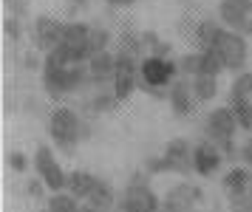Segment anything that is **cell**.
Listing matches in <instances>:
<instances>
[{"label": "cell", "mask_w": 252, "mask_h": 212, "mask_svg": "<svg viewBox=\"0 0 252 212\" xmlns=\"http://www.w3.org/2000/svg\"><path fill=\"white\" fill-rule=\"evenodd\" d=\"M48 136L57 150L74 153L80 142H85V122L77 108H71L65 102H57L48 113Z\"/></svg>", "instance_id": "1"}, {"label": "cell", "mask_w": 252, "mask_h": 212, "mask_svg": "<svg viewBox=\"0 0 252 212\" xmlns=\"http://www.w3.org/2000/svg\"><path fill=\"white\" fill-rule=\"evenodd\" d=\"M43 91L51 102H65L68 96L85 91L88 85H94L91 77H88V65H71V68H54V65H46L43 62Z\"/></svg>", "instance_id": "2"}, {"label": "cell", "mask_w": 252, "mask_h": 212, "mask_svg": "<svg viewBox=\"0 0 252 212\" xmlns=\"http://www.w3.org/2000/svg\"><path fill=\"white\" fill-rule=\"evenodd\" d=\"M179 77L182 74H179L176 57L145 54L139 60V88L150 93V96H156V99H167V91Z\"/></svg>", "instance_id": "3"}, {"label": "cell", "mask_w": 252, "mask_h": 212, "mask_svg": "<svg viewBox=\"0 0 252 212\" xmlns=\"http://www.w3.org/2000/svg\"><path fill=\"white\" fill-rule=\"evenodd\" d=\"M201 130H204V139L216 142V145L224 150V156L238 161V142H235V136H238L241 127H238V119H235V113H232L229 105H216V108H210V111L204 113Z\"/></svg>", "instance_id": "4"}, {"label": "cell", "mask_w": 252, "mask_h": 212, "mask_svg": "<svg viewBox=\"0 0 252 212\" xmlns=\"http://www.w3.org/2000/svg\"><path fill=\"white\" fill-rule=\"evenodd\" d=\"M213 48H218V54L224 57V65H227L229 74L247 71V62H250V37H244V34L221 26Z\"/></svg>", "instance_id": "5"}, {"label": "cell", "mask_w": 252, "mask_h": 212, "mask_svg": "<svg viewBox=\"0 0 252 212\" xmlns=\"http://www.w3.org/2000/svg\"><path fill=\"white\" fill-rule=\"evenodd\" d=\"M148 173H133V179L125 184V190L119 192V204L127 207L130 212H161V198L150 190Z\"/></svg>", "instance_id": "6"}, {"label": "cell", "mask_w": 252, "mask_h": 212, "mask_svg": "<svg viewBox=\"0 0 252 212\" xmlns=\"http://www.w3.org/2000/svg\"><path fill=\"white\" fill-rule=\"evenodd\" d=\"M63 31H65V20H60L54 14H37L34 20L29 23L32 48H37L40 54L54 51V48L63 43Z\"/></svg>", "instance_id": "7"}, {"label": "cell", "mask_w": 252, "mask_h": 212, "mask_svg": "<svg viewBox=\"0 0 252 212\" xmlns=\"http://www.w3.org/2000/svg\"><path fill=\"white\" fill-rule=\"evenodd\" d=\"M32 164H34L37 176L43 179V184L48 187V192H63L68 187V173L63 170V164L57 161L54 150L48 145H37L34 156H32Z\"/></svg>", "instance_id": "8"}, {"label": "cell", "mask_w": 252, "mask_h": 212, "mask_svg": "<svg viewBox=\"0 0 252 212\" xmlns=\"http://www.w3.org/2000/svg\"><path fill=\"white\" fill-rule=\"evenodd\" d=\"M204 204V190L195 181H179L161 198V212H195Z\"/></svg>", "instance_id": "9"}, {"label": "cell", "mask_w": 252, "mask_h": 212, "mask_svg": "<svg viewBox=\"0 0 252 212\" xmlns=\"http://www.w3.org/2000/svg\"><path fill=\"white\" fill-rule=\"evenodd\" d=\"M218 31H221V20H213V17H184L182 20V34L184 40L193 45L195 51H204V48H213Z\"/></svg>", "instance_id": "10"}, {"label": "cell", "mask_w": 252, "mask_h": 212, "mask_svg": "<svg viewBox=\"0 0 252 212\" xmlns=\"http://www.w3.org/2000/svg\"><path fill=\"white\" fill-rule=\"evenodd\" d=\"M218 20L224 29L252 37V0H221L218 3Z\"/></svg>", "instance_id": "11"}, {"label": "cell", "mask_w": 252, "mask_h": 212, "mask_svg": "<svg viewBox=\"0 0 252 212\" xmlns=\"http://www.w3.org/2000/svg\"><path fill=\"white\" fill-rule=\"evenodd\" d=\"M224 161H227V156H224V150H221L216 142L201 139V142L193 145V173L195 176L210 179V176H216L218 170H221Z\"/></svg>", "instance_id": "12"}, {"label": "cell", "mask_w": 252, "mask_h": 212, "mask_svg": "<svg viewBox=\"0 0 252 212\" xmlns=\"http://www.w3.org/2000/svg\"><path fill=\"white\" fill-rule=\"evenodd\" d=\"M167 105H170V111L176 119L193 116V111L198 108V102L193 96V88H190V79L187 77H179L170 85V91H167Z\"/></svg>", "instance_id": "13"}, {"label": "cell", "mask_w": 252, "mask_h": 212, "mask_svg": "<svg viewBox=\"0 0 252 212\" xmlns=\"http://www.w3.org/2000/svg\"><path fill=\"white\" fill-rule=\"evenodd\" d=\"M85 65H88V77H91L94 88H111L114 74H116V48L94 54Z\"/></svg>", "instance_id": "14"}, {"label": "cell", "mask_w": 252, "mask_h": 212, "mask_svg": "<svg viewBox=\"0 0 252 212\" xmlns=\"http://www.w3.org/2000/svg\"><path fill=\"white\" fill-rule=\"evenodd\" d=\"M88 37H91V26L88 23L68 20L65 23V31H63V45L71 48L82 62H88Z\"/></svg>", "instance_id": "15"}, {"label": "cell", "mask_w": 252, "mask_h": 212, "mask_svg": "<svg viewBox=\"0 0 252 212\" xmlns=\"http://www.w3.org/2000/svg\"><path fill=\"white\" fill-rule=\"evenodd\" d=\"M164 156L173 164V173H179V176L193 173V145L187 139H170L164 145Z\"/></svg>", "instance_id": "16"}, {"label": "cell", "mask_w": 252, "mask_h": 212, "mask_svg": "<svg viewBox=\"0 0 252 212\" xmlns=\"http://www.w3.org/2000/svg\"><path fill=\"white\" fill-rule=\"evenodd\" d=\"M221 190L227 198H235V195H244L247 190H252V167H247V164L229 167L221 176Z\"/></svg>", "instance_id": "17"}, {"label": "cell", "mask_w": 252, "mask_h": 212, "mask_svg": "<svg viewBox=\"0 0 252 212\" xmlns=\"http://www.w3.org/2000/svg\"><path fill=\"white\" fill-rule=\"evenodd\" d=\"M96 181H99V176H94V173H88V170H71L68 173V187H65V190H68L74 198L85 201V198L94 192Z\"/></svg>", "instance_id": "18"}, {"label": "cell", "mask_w": 252, "mask_h": 212, "mask_svg": "<svg viewBox=\"0 0 252 212\" xmlns=\"http://www.w3.org/2000/svg\"><path fill=\"white\" fill-rule=\"evenodd\" d=\"M190 88H193V96L198 105H207V102H213L218 96V77L213 74H195L190 77Z\"/></svg>", "instance_id": "19"}, {"label": "cell", "mask_w": 252, "mask_h": 212, "mask_svg": "<svg viewBox=\"0 0 252 212\" xmlns=\"http://www.w3.org/2000/svg\"><path fill=\"white\" fill-rule=\"evenodd\" d=\"M119 105H122V102L116 99V93L111 88H96L91 96H88V102H85V108L91 113H96V116H99V113H114Z\"/></svg>", "instance_id": "20"}, {"label": "cell", "mask_w": 252, "mask_h": 212, "mask_svg": "<svg viewBox=\"0 0 252 212\" xmlns=\"http://www.w3.org/2000/svg\"><path fill=\"white\" fill-rule=\"evenodd\" d=\"M85 204H94V207H99V210L114 212L116 204H119V195H116V190L108 184V181L99 179V181H96V187H94V192L85 198Z\"/></svg>", "instance_id": "21"}, {"label": "cell", "mask_w": 252, "mask_h": 212, "mask_svg": "<svg viewBox=\"0 0 252 212\" xmlns=\"http://www.w3.org/2000/svg\"><path fill=\"white\" fill-rule=\"evenodd\" d=\"M116 40L114 34L108 31L105 26H91V37H88V60L94 54H99V51H108V48H114Z\"/></svg>", "instance_id": "22"}, {"label": "cell", "mask_w": 252, "mask_h": 212, "mask_svg": "<svg viewBox=\"0 0 252 212\" xmlns=\"http://www.w3.org/2000/svg\"><path fill=\"white\" fill-rule=\"evenodd\" d=\"M46 204H48V210H51V212H80V207H82V201H80V198H74L68 190L51 192Z\"/></svg>", "instance_id": "23"}, {"label": "cell", "mask_w": 252, "mask_h": 212, "mask_svg": "<svg viewBox=\"0 0 252 212\" xmlns=\"http://www.w3.org/2000/svg\"><path fill=\"white\" fill-rule=\"evenodd\" d=\"M227 105L235 113L241 130L244 133H252V99H227Z\"/></svg>", "instance_id": "24"}, {"label": "cell", "mask_w": 252, "mask_h": 212, "mask_svg": "<svg viewBox=\"0 0 252 212\" xmlns=\"http://www.w3.org/2000/svg\"><path fill=\"white\" fill-rule=\"evenodd\" d=\"M227 99H252V71H241V74H235L232 85H229Z\"/></svg>", "instance_id": "25"}, {"label": "cell", "mask_w": 252, "mask_h": 212, "mask_svg": "<svg viewBox=\"0 0 252 212\" xmlns=\"http://www.w3.org/2000/svg\"><path fill=\"white\" fill-rule=\"evenodd\" d=\"M224 71H227V65H224V57L218 54V48H204L201 51V74L221 77Z\"/></svg>", "instance_id": "26"}, {"label": "cell", "mask_w": 252, "mask_h": 212, "mask_svg": "<svg viewBox=\"0 0 252 212\" xmlns=\"http://www.w3.org/2000/svg\"><path fill=\"white\" fill-rule=\"evenodd\" d=\"M176 62H179V74L182 77H195V74H201V51H187V54L176 57Z\"/></svg>", "instance_id": "27"}, {"label": "cell", "mask_w": 252, "mask_h": 212, "mask_svg": "<svg viewBox=\"0 0 252 212\" xmlns=\"http://www.w3.org/2000/svg\"><path fill=\"white\" fill-rule=\"evenodd\" d=\"M145 173L148 176H164V173H173V164L167 161V156L161 153V156H153L145 161Z\"/></svg>", "instance_id": "28"}, {"label": "cell", "mask_w": 252, "mask_h": 212, "mask_svg": "<svg viewBox=\"0 0 252 212\" xmlns=\"http://www.w3.org/2000/svg\"><path fill=\"white\" fill-rule=\"evenodd\" d=\"M3 31H6V37H9L12 43H20L26 37V29H23V20H20V17H6V20H3Z\"/></svg>", "instance_id": "29"}, {"label": "cell", "mask_w": 252, "mask_h": 212, "mask_svg": "<svg viewBox=\"0 0 252 212\" xmlns=\"http://www.w3.org/2000/svg\"><path fill=\"white\" fill-rule=\"evenodd\" d=\"M6 164H9L14 173H26V170H29V164H32V158L26 156L23 150H12V153L6 156Z\"/></svg>", "instance_id": "30"}, {"label": "cell", "mask_w": 252, "mask_h": 212, "mask_svg": "<svg viewBox=\"0 0 252 212\" xmlns=\"http://www.w3.org/2000/svg\"><path fill=\"white\" fill-rule=\"evenodd\" d=\"M229 212H252V190H247L244 195L229 198Z\"/></svg>", "instance_id": "31"}, {"label": "cell", "mask_w": 252, "mask_h": 212, "mask_svg": "<svg viewBox=\"0 0 252 212\" xmlns=\"http://www.w3.org/2000/svg\"><path fill=\"white\" fill-rule=\"evenodd\" d=\"M238 161L252 167V136H244L238 142Z\"/></svg>", "instance_id": "32"}, {"label": "cell", "mask_w": 252, "mask_h": 212, "mask_svg": "<svg viewBox=\"0 0 252 212\" xmlns=\"http://www.w3.org/2000/svg\"><path fill=\"white\" fill-rule=\"evenodd\" d=\"M43 62H46V60H40V51H37V48H32V51L23 57V65L29 68V71H43Z\"/></svg>", "instance_id": "33"}, {"label": "cell", "mask_w": 252, "mask_h": 212, "mask_svg": "<svg viewBox=\"0 0 252 212\" xmlns=\"http://www.w3.org/2000/svg\"><path fill=\"white\" fill-rule=\"evenodd\" d=\"M46 184H43V179H40V176H37V179H32L29 181V184H26V192H29V195H32V198H43V195H46Z\"/></svg>", "instance_id": "34"}, {"label": "cell", "mask_w": 252, "mask_h": 212, "mask_svg": "<svg viewBox=\"0 0 252 212\" xmlns=\"http://www.w3.org/2000/svg\"><path fill=\"white\" fill-rule=\"evenodd\" d=\"M142 43H145V51L150 54V51H153V48L161 43V37H159L156 31H142Z\"/></svg>", "instance_id": "35"}, {"label": "cell", "mask_w": 252, "mask_h": 212, "mask_svg": "<svg viewBox=\"0 0 252 212\" xmlns=\"http://www.w3.org/2000/svg\"><path fill=\"white\" fill-rule=\"evenodd\" d=\"M150 54H153V57H173V45L167 43V40H161V43L156 45V48H153Z\"/></svg>", "instance_id": "36"}, {"label": "cell", "mask_w": 252, "mask_h": 212, "mask_svg": "<svg viewBox=\"0 0 252 212\" xmlns=\"http://www.w3.org/2000/svg\"><path fill=\"white\" fill-rule=\"evenodd\" d=\"M108 6H114V9H130V6H136L139 0H105Z\"/></svg>", "instance_id": "37"}, {"label": "cell", "mask_w": 252, "mask_h": 212, "mask_svg": "<svg viewBox=\"0 0 252 212\" xmlns=\"http://www.w3.org/2000/svg\"><path fill=\"white\" fill-rule=\"evenodd\" d=\"M80 212H108V210H99V207H94V204H85V201H82Z\"/></svg>", "instance_id": "38"}, {"label": "cell", "mask_w": 252, "mask_h": 212, "mask_svg": "<svg viewBox=\"0 0 252 212\" xmlns=\"http://www.w3.org/2000/svg\"><path fill=\"white\" fill-rule=\"evenodd\" d=\"M71 3H74V6H85V3H88V0H71Z\"/></svg>", "instance_id": "39"}, {"label": "cell", "mask_w": 252, "mask_h": 212, "mask_svg": "<svg viewBox=\"0 0 252 212\" xmlns=\"http://www.w3.org/2000/svg\"><path fill=\"white\" fill-rule=\"evenodd\" d=\"M40 212H51V210H48V207H46V210H40Z\"/></svg>", "instance_id": "40"}]
</instances>
